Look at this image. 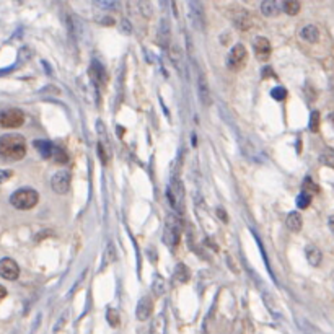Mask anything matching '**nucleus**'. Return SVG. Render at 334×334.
Segmentation results:
<instances>
[{"instance_id": "nucleus-1", "label": "nucleus", "mask_w": 334, "mask_h": 334, "mask_svg": "<svg viewBox=\"0 0 334 334\" xmlns=\"http://www.w3.org/2000/svg\"><path fill=\"white\" fill-rule=\"evenodd\" d=\"M26 155V142L18 134H5L0 137V158L3 162H18Z\"/></svg>"}, {"instance_id": "nucleus-2", "label": "nucleus", "mask_w": 334, "mask_h": 334, "mask_svg": "<svg viewBox=\"0 0 334 334\" xmlns=\"http://www.w3.org/2000/svg\"><path fill=\"white\" fill-rule=\"evenodd\" d=\"M39 200L38 191L31 189V188H23L18 189L10 196V204L18 210H30L33 209Z\"/></svg>"}, {"instance_id": "nucleus-3", "label": "nucleus", "mask_w": 334, "mask_h": 334, "mask_svg": "<svg viewBox=\"0 0 334 334\" xmlns=\"http://www.w3.org/2000/svg\"><path fill=\"white\" fill-rule=\"evenodd\" d=\"M181 238V222L174 214L168 215L165 232H163V241L168 246H176Z\"/></svg>"}, {"instance_id": "nucleus-4", "label": "nucleus", "mask_w": 334, "mask_h": 334, "mask_svg": "<svg viewBox=\"0 0 334 334\" xmlns=\"http://www.w3.org/2000/svg\"><path fill=\"white\" fill-rule=\"evenodd\" d=\"M25 123V113L18 108H8L0 111V127L5 129H17Z\"/></svg>"}, {"instance_id": "nucleus-5", "label": "nucleus", "mask_w": 334, "mask_h": 334, "mask_svg": "<svg viewBox=\"0 0 334 334\" xmlns=\"http://www.w3.org/2000/svg\"><path fill=\"white\" fill-rule=\"evenodd\" d=\"M246 59H248V52L245 49V46L236 44L232 47L229 56H227V67H229L230 70H241V68L246 66Z\"/></svg>"}, {"instance_id": "nucleus-6", "label": "nucleus", "mask_w": 334, "mask_h": 334, "mask_svg": "<svg viewBox=\"0 0 334 334\" xmlns=\"http://www.w3.org/2000/svg\"><path fill=\"white\" fill-rule=\"evenodd\" d=\"M189 17L193 21L194 30L204 31L205 28V15H204V7L200 2H189Z\"/></svg>"}, {"instance_id": "nucleus-7", "label": "nucleus", "mask_w": 334, "mask_h": 334, "mask_svg": "<svg viewBox=\"0 0 334 334\" xmlns=\"http://www.w3.org/2000/svg\"><path fill=\"white\" fill-rule=\"evenodd\" d=\"M183 196H184L183 183L178 181V179H173L171 184H169L168 189H167L168 202L171 204L173 209H179V205H181V200H183Z\"/></svg>"}, {"instance_id": "nucleus-8", "label": "nucleus", "mask_w": 334, "mask_h": 334, "mask_svg": "<svg viewBox=\"0 0 334 334\" xmlns=\"http://www.w3.org/2000/svg\"><path fill=\"white\" fill-rule=\"evenodd\" d=\"M18 275H20V267L12 258L0 259V277L7 280H17Z\"/></svg>"}, {"instance_id": "nucleus-9", "label": "nucleus", "mask_w": 334, "mask_h": 334, "mask_svg": "<svg viewBox=\"0 0 334 334\" xmlns=\"http://www.w3.org/2000/svg\"><path fill=\"white\" fill-rule=\"evenodd\" d=\"M51 186L57 194H66L70 189V173L67 171H57L51 179Z\"/></svg>"}, {"instance_id": "nucleus-10", "label": "nucleus", "mask_w": 334, "mask_h": 334, "mask_svg": "<svg viewBox=\"0 0 334 334\" xmlns=\"http://www.w3.org/2000/svg\"><path fill=\"white\" fill-rule=\"evenodd\" d=\"M253 47H254V54H256L259 61H267L269 57H271V52H272L271 42H269L267 38H264V36H258V38L253 41Z\"/></svg>"}, {"instance_id": "nucleus-11", "label": "nucleus", "mask_w": 334, "mask_h": 334, "mask_svg": "<svg viewBox=\"0 0 334 334\" xmlns=\"http://www.w3.org/2000/svg\"><path fill=\"white\" fill-rule=\"evenodd\" d=\"M152 311H153V303H152V299L150 297H142L139 300V303H137V308H135V316L139 321H145L148 318L152 316Z\"/></svg>"}, {"instance_id": "nucleus-12", "label": "nucleus", "mask_w": 334, "mask_h": 334, "mask_svg": "<svg viewBox=\"0 0 334 334\" xmlns=\"http://www.w3.org/2000/svg\"><path fill=\"white\" fill-rule=\"evenodd\" d=\"M198 92H199V100L204 106H210L212 100H210V92H209V85H207V78H205L204 73H199L198 78Z\"/></svg>"}, {"instance_id": "nucleus-13", "label": "nucleus", "mask_w": 334, "mask_h": 334, "mask_svg": "<svg viewBox=\"0 0 334 334\" xmlns=\"http://www.w3.org/2000/svg\"><path fill=\"white\" fill-rule=\"evenodd\" d=\"M169 38H171V31H169V21L167 18H163L158 26V44L162 47H168Z\"/></svg>"}, {"instance_id": "nucleus-14", "label": "nucleus", "mask_w": 334, "mask_h": 334, "mask_svg": "<svg viewBox=\"0 0 334 334\" xmlns=\"http://www.w3.org/2000/svg\"><path fill=\"white\" fill-rule=\"evenodd\" d=\"M90 75H92V80L95 83V87H100V85H103L104 80H106L103 66L100 62H97V61H93L92 67H90Z\"/></svg>"}, {"instance_id": "nucleus-15", "label": "nucleus", "mask_w": 334, "mask_h": 334, "mask_svg": "<svg viewBox=\"0 0 334 334\" xmlns=\"http://www.w3.org/2000/svg\"><path fill=\"white\" fill-rule=\"evenodd\" d=\"M305 254H306V261H308L311 266H320V264H321L323 254H321V251L318 250L315 245H308V246H306Z\"/></svg>"}, {"instance_id": "nucleus-16", "label": "nucleus", "mask_w": 334, "mask_h": 334, "mask_svg": "<svg viewBox=\"0 0 334 334\" xmlns=\"http://www.w3.org/2000/svg\"><path fill=\"white\" fill-rule=\"evenodd\" d=\"M54 147L51 142L47 140H34V148L41 153L42 158H52V153H54Z\"/></svg>"}, {"instance_id": "nucleus-17", "label": "nucleus", "mask_w": 334, "mask_h": 334, "mask_svg": "<svg viewBox=\"0 0 334 334\" xmlns=\"http://www.w3.org/2000/svg\"><path fill=\"white\" fill-rule=\"evenodd\" d=\"M300 34H301V38H303L306 42H316L318 39H320V31H318V28H316V26H313V25L303 26L301 31H300Z\"/></svg>"}, {"instance_id": "nucleus-18", "label": "nucleus", "mask_w": 334, "mask_h": 334, "mask_svg": "<svg viewBox=\"0 0 334 334\" xmlns=\"http://www.w3.org/2000/svg\"><path fill=\"white\" fill-rule=\"evenodd\" d=\"M301 225H303V219L299 212H290L287 215V229L290 232H300Z\"/></svg>"}, {"instance_id": "nucleus-19", "label": "nucleus", "mask_w": 334, "mask_h": 334, "mask_svg": "<svg viewBox=\"0 0 334 334\" xmlns=\"http://www.w3.org/2000/svg\"><path fill=\"white\" fill-rule=\"evenodd\" d=\"M233 23H235L236 28L241 30V31L250 30V26H251V17H250V13H248V12H240L235 18H233Z\"/></svg>"}, {"instance_id": "nucleus-20", "label": "nucleus", "mask_w": 334, "mask_h": 334, "mask_svg": "<svg viewBox=\"0 0 334 334\" xmlns=\"http://www.w3.org/2000/svg\"><path fill=\"white\" fill-rule=\"evenodd\" d=\"M116 258H118V253H116L114 243H108V246H106V250L103 253V269L108 267L109 264H113L116 261Z\"/></svg>"}, {"instance_id": "nucleus-21", "label": "nucleus", "mask_w": 334, "mask_h": 334, "mask_svg": "<svg viewBox=\"0 0 334 334\" xmlns=\"http://www.w3.org/2000/svg\"><path fill=\"white\" fill-rule=\"evenodd\" d=\"M261 12L264 17H275L279 13V5L274 0H264L261 2Z\"/></svg>"}, {"instance_id": "nucleus-22", "label": "nucleus", "mask_w": 334, "mask_h": 334, "mask_svg": "<svg viewBox=\"0 0 334 334\" xmlns=\"http://www.w3.org/2000/svg\"><path fill=\"white\" fill-rule=\"evenodd\" d=\"M152 334H167V318L165 315L155 316L152 323Z\"/></svg>"}, {"instance_id": "nucleus-23", "label": "nucleus", "mask_w": 334, "mask_h": 334, "mask_svg": "<svg viewBox=\"0 0 334 334\" xmlns=\"http://www.w3.org/2000/svg\"><path fill=\"white\" fill-rule=\"evenodd\" d=\"M174 277H176L179 282H188L189 277H191V272H189V269H188L186 264L178 263L176 269H174Z\"/></svg>"}, {"instance_id": "nucleus-24", "label": "nucleus", "mask_w": 334, "mask_h": 334, "mask_svg": "<svg viewBox=\"0 0 334 334\" xmlns=\"http://www.w3.org/2000/svg\"><path fill=\"white\" fill-rule=\"evenodd\" d=\"M152 290H153V294H155L157 297H162L163 294H165L167 282H165V279H163L162 275H155V279H153V284H152Z\"/></svg>"}, {"instance_id": "nucleus-25", "label": "nucleus", "mask_w": 334, "mask_h": 334, "mask_svg": "<svg viewBox=\"0 0 334 334\" xmlns=\"http://www.w3.org/2000/svg\"><path fill=\"white\" fill-rule=\"evenodd\" d=\"M300 7L301 5L297 0H285V2H282V8L287 15H297L300 12Z\"/></svg>"}, {"instance_id": "nucleus-26", "label": "nucleus", "mask_w": 334, "mask_h": 334, "mask_svg": "<svg viewBox=\"0 0 334 334\" xmlns=\"http://www.w3.org/2000/svg\"><path fill=\"white\" fill-rule=\"evenodd\" d=\"M98 153H100L101 162L108 163V160H109V147H108V142H106V140H100L98 142Z\"/></svg>"}, {"instance_id": "nucleus-27", "label": "nucleus", "mask_w": 334, "mask_h": 334, "mask_svg": "<svg viewBox=\"0 0 334 334\" xmlns=\"http://www.w3.org/2000/svg\"><path fill=\"white\" fill-rule=\"evenodd\" d=\"M52 160L57 163H67L68 162V155L67 152L61 147H54V153H52Z\"/></svg>"}, {"instance_id": "nucleus-28", "label": "nucleus", "mask_w": 334, "mask_h": 334, "mask_svg": "<svg viewBox=\"0 0 334 334\" xmlns=\"http://www.w3.org/2000/svg\"><path fill=\"white\" fill-rule=\"evenodd\" d=\"M320 160H321V163H325V165L334 167V150L333 148H325V152L321 153Z\"/></svg>"}, {"instance_id": "nucleus-29", "label": "nucleus", "mask_w": 334, "mask_h": 334, "mask_svg": "<svg viewBox=\"0 0 334 334\" xmlns=\"http://www.w3.org/2000/svg\"><path fill=\"white\" fill-rule=\"evenodd\" d=\"M311 202V194H306V193H301L299 198H297V205H299V209H306Z\"/></svg>"}, {"instance_id": "nucleus-30", "label": "nucleus", "mask_w": 334, "mask_h": 334, "mask_svg": "<svg viewBox=\"0 0 334 334\" xmlns=\"http://www.w3.org/2000/svg\"><path fill=\"white\" fill-rule=\"evenodd\" d=\"M271 97L274 100H277V101H282V100L287 98V90H285L284 87H275V88H272Z\"/></svg>"}, {"instance_id": "nucleus-31", "label": "nucleus", "mask_w": 334, "mask_h": 334, "mask_svg": "<svg viewBox=\"0 0 334 334\" xmlns=\"http://www.w3.org/2000/svg\"><path fill=\"white\" fill-rule=\"evenodd\" d=\"M318 127H320V113H318V111H313L310 116V131L318 132Z\"/></svg>"}, {"instance_id": "nucleus-32", "label": "nucleus", "mask_w": 334, "mask_h": 334, "mask_svg": "<svg viewBox=\"0 0 334 334\" xmlns=\"http://www.w3.org/2000/svg\"><path fill=\"white\" fill-rule=\"evenodd\" d=\"M106 318H108V323H109V325L113 326V328L119 326V313H118L116 310L109 308V310H108V316H106Z\"/></svg>"}, {"instance_id": "nucleus-33", "label": "nucleus", "mask_w": 334, "mask_h": 334, "mask_svg": "<svg viewBox=\"0 0 334 334\" xmlns=\"http://www.w3.org/2000/svg\"><path fill=\"white\" fill-rule=\"evenodd\" d=\"M310 191H313V193H316L318 188H316V184H315L313 181H311L310 178H305V181H303V193L311 194Z\"/></svg>"}, {"instance_id": "nucleus-34", "label": "nucleus", "mask_w": 334, "mask_h": 334, "mask_svg": "<svg viewBox=\"0 0 334 334\" xmlns=\"http://www.w3.org/2000/svg\"><path fill=\"white\" fill-rule=\"evenodd\" d=\"M103 8H118V2H95Z\"/></svg>"}, {"instance_id": "nucleus-35", "label": "nucleus", "mask_w": 334, "mask_h": 334, "mask_svg": "<svg viewBox=\"0 0 334 334\" xmlns=\"http://www.w3.org/2000/svg\"><path fill=\"white\" fill-rule=\"evenodd\" d=\"M12 176V171H10V169H2V171H0V183H3V181H7V179Z\"/></svg>"}, {"instance_id": "nucleus-36", "label": "nucleus", "mask_w": 334, "mask_h": 334, "mask_svg": "<svg viewBox=\"0 0 334 334\" xmlns=\"http://www.w3.org/2000/svg\"><path fill=\"white\" fill-rule=\"evenodd\" d=\"M66 321H67V318H66V316H62L61 320H59V323H57V325H56L54 331H56V333L59 331V330H61V326H62V325H66Z\"/></svg>"}, {"instance_id": "nucleus-37", "label": "nucleus", "mask_w": 334, "mask_h": 334, "mask_svg": "<svg viewBox=\"0 0 334 334\" xmlns=\"http://www.w3.org/2000/svg\"><path fill=\"white\" fill-rule=\"evenodd\" d=\"M217 215H219V217H222V220H224V222H227V214H225V210L222 209V207H219V209H217Z\"/></svg>"}, {"instance_id": "nucleus-38", "label": "nucleus", "mask_w": 334, "mask_h": 334, "mask_svg": "<svg viewBox=\"0 0 334 334\" xmlns=\"http://www.w3.org/2000/svg\"><path fill=\"white\" fill-rule=\"evenodd\" d=\"M5 297H7V289H5L3 285H0V301H2Z\"/></svg>"}, {"instance_id": "nucleus-39", "label": "nucleus", "mask_w": 334, "mask_h": 334, "mask_svg": "<svg viewBox=\"0 0 334 334\" xmlns=\"http://www.w3.org/2000/svg\"><path fill=\"white\" fill-rule=\"evenodd\" d=\"M328 225H330V230L333 232V235H334V215L330 217V220H328Z\"/></svg>"}, {"instance_id": "nucleus-40", "label": "nucleus", "mask_w": 334, "mask_h": 334, "mask_svg": "<svg viewBox=\"0 0 334 334\" xmlns=\"http://www.w3.org/2000/svg\"><path fill=\"white\" fill-rule=\"evenodd\" d=\"M330 119H331V123L334 124V114H331V116H330Z\"/></svg>"}]
</instances>
